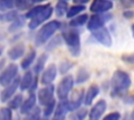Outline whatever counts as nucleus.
Returning <instances> with one entry per match:
<instances>
[{
    "mask_svg": "<svg viewBox=\"0 0 134 120\" xmlns=\"http://www.w3.org/2000/svg\"><path fill=\"white\" fill-rule=\"evenodd\" d=\"M53 8L50 4H44V5H37L31 7L25 15L26 19H29L28 27L29 29H36L38 26H40L43 22L47 21L51 15H52Z\"/></svg>",
    "mask_w": 134,
    "mask_h": 120,
    "instance_id": "f257e3e1",
    "label": "nucleus"
},
{
    "mask_svg": "<svg viewBox=\"0 0 134 120\" xmlns=\"http://www.w3.org/2000/svg\"><path fill=\"white\" fill-rule=\"evenodd\" d=\"M131 86L130 75L121 70H116L111 77V95L113 97L121 95Z\"/></svg>",
    "mask_w": 134,
    "mask_h": 120,
    "instance_id": "f03ea898",
    "label": "nucleus"
},
{
    "mask_svg": "<svg viewBox=\"0 0 134 120\" xmlns=\"http://www.w3.org/2000/svg\"><path fill=\"white\" fill-rule=\"evenodd\" d=\"M60 27H61V22H59L57 20H52V21L44 24L36 34L35 44L37 46H42L54 34V32L57 30L60 29Z\"/></svg>",
    "mask_w": 134,
    "mask_h": 120,
    "instance_id": "7ed1b4c3",
    "label": "nucleus"
},
{
    "mask_svg": "<svg viewBox=\"0 0 134 120\" xmlns=\"http://www.w3.org/2000/svg\"><path fill=\"white\" fill-rule=\"evenodd\" d=\"M62 38L69 50V52L77 57L81 53V38L80 32L75 29H69L62 33Z\"/></svg>",
    "mask_w": 134,
    "mask_h": 120,
    "instance_id": "20e7f679",
    "label": "nucleus"
},
{
    "mask_svg": "<svg viewBox=\"0 0 134 120\" xmlns=\"http://www.w3.org/2000/svg\"><path fill=\"white\" fill-rule=\"evenodd\" d=\"M74 85V79L72 77V75H66L65 77H63L61 79V81L59 82L58 87H57V96L60 100H64L67 99L72 88Z\"/></svg>",
    "mask_w": 134,
    "mask_h": 120,
    "instance_id": "39448f33",
    "label": "nucleus"
},
{
    "mask_svg": "<svg viewBox=\"0 0 134 120\" xmlns=\"http://www.w3.org/2000/svg\"><path fill=\"white\" fill-rule=\"evenodd\" d=\"M37 98L39 101V104L42 106H46L48 104H50L51 102L55 101L54 98V87L53 85H47L43 88H41L38 91L37 94Z\"/></svg>",
    "mask_w": 134,
    "mask_h": 120,
    "instance_id": "423d86ee",
    "label": "nucleus"
},
{
    "mask_svg": "<svg viewBox=\"0 0 134 120\" xmlns=\"http://www.w3.org/2000/svg\"><path fill=\"white\" fill-rule=\"evenodd\" d=\"M18 77V66L16 64L7 65L0 73V86L6 87Z\"/></svg>",
    "mask_w": 134,
    "mask_h": 120,
    "instance_id": "0eeeda50",
    "label": "nucleus"
},
{
    "mask_svg": "<svg viewBox=\"0 0 134 120\" xmlns=\"http://www.w3.org/2000/svg\"><path fill=\"white\" fill-rule=\"evenodd\" d=\"M112 19V15L111 14H106V13H102V14H94L90 17V19L88 20L87 23V28L90 31H94L96 29H99L102 27H104L105 23L108 22L109 20Z\"/></svg>",
    "mask_w": 134,
    "mask_h": 120,
    "instance_id": "6e6552de",
    "label": "nucleus"
},
{
    "mask_svg": "<svg viewBox=\"0 0 134 120\" xmlns=\"http://www.w3.org/2000/svg\"><path fill=\"white\" fill-rule=\"evenodd\" d=\"M92 35L102 45H104L106 47H111V45H112V38H111V34H110L109 30L105 26L99 28V29H96V30L92 31Z\"/></svg>",
    "mask_w": 134,
    "mask_h": 120,
    "instance_id": "1a4fd4ad",
    "label": "nucleus"
},
{
    "mask_svg": "<svg viewBox=\"0 0 134 120\" xmlns=\"http://www.w3.org/2000/svg\"><path fill=\"white\" fill-rule=\"evenodd\" d=\"M84 98H85V93L83 89H79L72 92V94L70 95L68 102H69V106H70V112H73L77 109L81 107L82 103L84 102Z\"/></svg>",
    "mask_w": 134,
    "mask_h": 120,
    "instance_id": "9d476101",
    "label": "nucleus"
},
{
    "mask_svg": "<svg viewBox=\"0 0 134 120\" xmlns=\"http://www.w3.org/2000/svg\"><path fill=\"white\" fill-rule=\"evenodd\" d=\"M19 87H20V77H17L12 83L4 87V90L1 92V95H0L1 102H7L16 94V91Z\"/></svg>",
    "mask_w": 134,
    "mask_h": 120,
    "instance_id": "9b49d317",
    "label": "nucleus"
},
{
    "mask_svg": "<svg viewBox=\"0 0 134 120\" xmlns=\"http://www.w3.org/2000/svg\"><path fill=\"white\" fill-rule=\"evenodd\" d=\"M68 112H70L68 99L60 100V102L58 103V105L55 106V110L53 112L52 120H65Z\"/></svg>",
    "mask_w": 134,
    "mask_h": 120,
    "instance_id": "f8f14e48",
    "label": "nucleus"
},
{
    "mask_svg": "<svg viewBox=\"0 0 134 120\" xmlns=\"http://www.w3.org/2000/svg\"><path fill=\"white\" fill-rule=\"evenodd\" d=\"M113 8V3L111 0H93L90 5V10L94 14L107 13Z\"/></svg>",
    "mask_w": 134,
    "mask_h": 120,
    "instance_id": "ddd939ff",
    "label": "nucleus"
},
{
    "mask_svg": "<svg viewBox=\"0 0 134 120\" xmlns=\"http://www.w3.org/2000/svg\"><path fill=\"white\" fill-rule=\"evenodd\" d=\"M57 73H58V69H57V66L54 64H50L42 73V76H41V79H40V82L44 86H47V85H51L52 81L55 79L57 77Z\"/></svg>",
    "mask_w": 134,
    "mask_h": 120,
    "instance_id": "4468645a",
    "label": "nucleus"
},
{
    "mask_svg": "<svg viewBox=\"0 0 134 120\" xmlns=\"http://www.w3.org/2000/svg\"><path fill=\"white\" fill-rule=\"evenodd\" d=\"M106 110H107V102H106V100L100 99L91 107V110L89 112V118L94 119V120H98L104 115Z\"/></svg>",
    "mask_w": 134,
    "mask_h": 120,
    "instance_id": "2eb2a0df",
    "label": "nucleus"
},
{
    "mask_svg": "<svg viewBox=\"0 0 134 120\" xmlns=\"http://www.w3.org/2000/svg\"><path fill=\"white\" fill-rule=\"evenodd\" d=\"M37 95L35 94V92H30L28 97L23 101V103L20 106V113L22 115H26L27 113H29L35 106H36V102H37Z\"/></svg>",
    "mask_w": 134,
    "mask_h": 120,
    "instance_id": "dca6fc26",
    "label": "nucleus"
},
{
    "mask_svg": "<svg viewBox=\"0 0 134 120\" xmlns=\"http://www.w3.org/2000/svg\"><path fill=\"white\" fill-rule=\"evenodd\" d=\"M24 52H25V46L23 43H19L17 45H15L14 47H12L8 52H7V55L8 57L12 59V61H16L18 58H20L21 56L24 55Z\"/></svg>",
    "mask_w": 134,
    "mask_h": 120,
    "instance_id": "f3484780",
    "label": "nucleus"
},
{
    "mask_svg": "<svg viewBox=\"0 0 134 120\" xmlns=\"http://www.w3.org/2000/svg\"><path fill=\"white\" fill-rule=\"evenodd\" d=\"M35 80V77L32 75V72L31 71H26L23 76L20 78V90L21 91H26V90H29V88L31 87L32 82Z\"/></svg>",
    "mask_w": 134,
    "mask_h": 120,
    "instance_id": "a211bd4d",
    "label": "nucleus"
},
{
    "mask_svg": "<svg viewBox=\"0 0 134 120\" xmlns=\"http://www.w3.org/2000/svg\"><path fill=\"white\" fill-rule=\"evenodd\" d=\"M98 93H99V88H98V86H96V85H91V86L88 88L87 92L85 93L84 103H85L86 105L92 104V101H93L94 98L98 95Z\"/></svg>",
    "mask_w": 134,
    "mask_h": 120,
    "instance_id": "6ab92c4d",
    "label": "nucleus"
},
{
    "mask_svg": "<svg viewBox=\"0 0 134 120\" xmlns=\"http://www.w3.org/2000/svg\"><path fill=\"white\" fill-rule=\"evenodd\" d=\"M36 54H37L36 50H35V49H31V50L24 56V58H23L22 62H21V68H22L23 70L28 69V68L31 66V64L34 63V61H35V58H36Z\"/></svg>",
    "mask_w": 134,
    "mask_h": 120,
    "instance_id": "aec40b11",
    "label": "nucleus"
},
{
    "mask_svg": "<svg viewBox=\"0 0 134 120\" xmlns=\"http://www.w3.org/2000/svg\"><path fill=\"white\" fill-rule=\"evenodd\" d=\"M47 58H48L47 54H46V53H43V54H42V55L37 59L36 65L34 66V73H35V75H39V74L43 71V69H44V66H45V63H46Z\"/></svg>",
    "mask_w": 134,
    "mask_h": 120,
    "instance_id": "412c9836",
    "label": "nucleus"
},
{
    "mask_svg": "<svg viewBox=\"0 0 134 120\" xmlns=\"http://www.w3.org/2000/svg\"><path fill=\"white\" fill-rule=\"evenodd\" d=\"M88 21V15L87 14H83V15H79L75 16L74 18H72L69 22V26L71 27H79V26H83L85 23H87Z\"/></svg>",
    "mask_w": 134,
    "mask_h": 120,
    "instance_id": "4be33fe9",
    "label": "nucleus"
},
{
    "mask_svg": "<svg viewBox=\"0 0 134 120\" xmlns=\"http://www.w3.org/2000/svg\"><path fill=\"white\" fill-rule=\"evenodd\" d=\"M8 107L12 109V110H17V109H20L21 104L23 103V95L22 94H17V95H14L8 101Z\"/></svg>",
    "mask_w": 134,
    "mask_h": 120,
    "instance_id": "5701e85b",
    "label": "nucleus"
},
{
    "mask_svg": "<svg viewBox=\"0 0 134 120\" xmlns=\"http://www.w3.org/2000/svg\"><path fill=\"white\" fill-rule=\"evenodd\" d=\"M25 19H26L25 16H24V17L19 16V17H18L16 20H14L13 23L9 25V27H8V31H9V32H15V31L19 30L20 28H22V27L24 26Z\"/></svg>",
    "mask_w": 134,
    "mask_h": 120,
    "instance_id": "b1692460",
    "label": "nucleus"
},
{
    "mask_svg": "<svg viewBox=\"0 0 134 120\" xmlns=\"http://www.w3.org/2000/svg\"><path fill=\"white\" fill-rule=\"evenodd\" d=\"M54 11H55V15L58 17H63L64 15L67 14L68 11V4L65 0H60L57 5H55V8H54Z\"/></svg>",
    "mask_w": 134,
    "mask_h": 120,
    "instance_id": "393cba45",
    "label": "nucleus"
},
{
    "mask_svg": "<svg viewBox=\"0 0 134 120\" xmlns=\"http://www.w3.org/2000/svg\"><path fill=\"white\" fill-rule=\"evenodd\" d=\"M18 13L17 10H7L5 13L0 14V21L1 22H13L18 18Z\"/></svg>",
    "mask_w": 134,
    "mask_h": 120,
    "instance_id": "a878e982",
    "label": "nucleus"
},
{
    "mask_svg": "<svg viewBox=\"0 0 134 120\" xmlns=\"http://www.w3.org/2000/svg\"><path fill=\"white\" fill-rule=\"evenodd\" d=\"M18 0H0V11L12 10L14 7H17Z\"/></svg>",
    "mask_w": 134,
    "mask_h": 120,
    "instance_id": "bb28decb",
    "label": "nucleus"
},
{
    "mask_svg": "<svg viewBox=\"0 0 134 120\" xmlns=\"http://www.w3.org/2000/svg\"><path fill=\"white\" fill-rule=\"evenodd\" d=\"M90 77V73L85 69V68H81L79 71H77V74H76V77H75V83L80 85V83H83L85 81H87Z\"/></svg>",
    "mask_w": 134,
    "mask_h": 120,
    "instance_id": "cd10ccee",
    "label": "nucleus"
},
{
    "mask_svg": "<svg viewBox=\"0 0 134 120\" xmlns=\"http://www.w3.org/2000/svg\"><path fill=\"white\" fill-rule=\"evenodd\" d=\"M85 8H86V6H84L83 4H76V5H73V6H71V7L68 9L66 16H67V18H74L76 15L81 14L82 11H84Z\"/></svg>",
    "mask_w": 134,
    "mask_h": 120,
    "instance_id": "c85d7f7f",
    "label": "nucleus"
},
{
    "mask_svg": "<svg viewBox=\"0 0 134 120\" xmlns=\"http://www.w3.org/2000/svg\"><path fill=\"white\" fill-rule=\"evenodd\" d=\"M41 109L39 106H35L29 113L25 115L23 120H41Z\"/></svg>",
    "mask_w": 134,
    "mask_h": 120,
    "instance_id": "c756f323",
    "label": "nucleus"
},
{
    "mask_svg": "<svg viewBox=\"0 0 134 120\" xmlns=\"http://www.w3.org/2000/svg\"><path fill=\"white\" fill-rule=\"evenodd\" d=\"M74 113L72 115H70V120H84L86 118V116L88 115V112L87 110L84 107V109H77L75 111H73Z\"/></svg>",
    "mask_w": 134,
    "mask_h": 120,
    "instance_id": "7c9ffc66",
    "label": "nucleus"
},
{
    "mask_svg": "<svg viewBox=\"0 0 134 120\" xmlns=\"http://www.w3.org/2000/svg\"><path fill=\"white\" fill-rule=\"evenodd\" d=\"M72 67H73V63L72 62L67 61V59L62 61L60 63V65H59V72H60V74H66Z\"/></svg>",
    "mask_w": 134,
    "mask_h": 120,
    "instance_id": "2f4dec72",
    "label": "nucleus"
},
{
    "mask_svg": "<svg viewBox=\"0 0 134 120\" xmlns=\"http://www.w3.org/2000/svg\"><path fill=\"white\" fill-rule=\"evenodd\" d=\"M36 2V0H18L17 8L20 10H25L32 6V4Z\"/></svg>",
    "mask_w": 134,
    "mask_h": 120,
    "instance_id": "473e14b6",
    "label": "nucleus"
},
{
    "mask_svg": "<svg viewBox=\"0 0 134 120\" xmlns=\"http://www.w3.org/2000/svg\"><path fill=\"white\" fill-rule=\"evenodd\" d=\"M0 120H13L12 109H9V107H2L0 110Z\"/></svg>",
    "mask_w": 134,
    "mask_h": 120,
    "instance_id": "72a5a7b5",
    "label": "nucleus"
},
{
    "mask_svg": "<svg viewBox=\"0 0 134 120\" xmlns=\"http://www.w3.org/2000/svg\"><path fill=\"white\" fill-rule=\"evenodd\" d=\"M55 106H57V105H55V101H53V102H51L50 104L44 106V110H43V116L48 118L50 115L53 114V112H54V110H55Z\"/></svg>",
    "mask_w": 134,
    "mask_h": 120,
    "instance_id": "f704fd0d",
    "label": "nucleus"
},
{
    "mask_svg": "<svg viewBox=\"0 0 134 120\" xmlns=\"http://www.w3.org/2000/svg\"><path fill=\"white\" fill-rule=\"evenodd\" d=\"M103 120H120V114L118 112H113L108 115H106Z\"/></svg>",
    "mask_w": 134,
    "mask_h": 120,
    "instance_id": "c9c22d12",
    "label": "nucleus"
},
{
    "mask_svg": "<svg viewBox=\"0 0 134 120\" xmlns=\"http://www.w3.org/2000/svg\"><path fill=\"white\" fill-rule=\"evenodd\" d=\"M61 39H62V37H55L54 39H52V40H50V44L48 45V49H53L55 46H58V45H60L61 44Z\"/></svg>",
    "mask_w": 134,
    "mask_h": 120,
    "instance_id": "e433bc0d",
    "label": "nucleus"
},
{
    "mask_svg": "<svg viewBox=\"0 0 134 120\" xmlns=\"http://www.w3.org/2000/svg\"><path fill=\"white\" fill-rule=\"evenodd\" d=\"M121 58H122L124 62H127V63H130V64H134V54H131V55H124Z\"/></svg>",
    "mask_w": 134,
    "mask_h": 120,
    "instance_id": "4c0bfd02",
    "label": "nucleus"
},
{
    "mask_svg": "<svg viewBox=\"0 0 134 120\" xmlns=\"http://www.w3.org/2000/svg\"><path fill=\"white\" fill-rule=\"evenodd\" d=\"M90 0H73V2L75 3V4H86L87 2H89Z\"/></svg>",
    "mask_w": 134,
    "mask_h": 120,
    "instance_id": "58836bf2",
    "label": "nucleus"
},
{
    "mask_svg": "<svg viewBox=\"0 0 134 120\" xmlns=\"http://www.w3.org/2000/svg\"><path fill=\"white\" fill-rule=\"evenodd\" d=\"M131 30H132V34H133V38H134V24H132V26H131Z\"/></svg>",
    "mask_w": 134,
    "mask_h": 120,
    "instance_id": "ea45409f",
    "label": "nucleus"
},
{
    "mask_svg": "<svg viewBox=\"0 0 134 120\" xmlns=\"http://www.w3.org/2000/svg\"><path fill=\"white\" fill-rule=\"evenodd\" d=\"M131 118H132V120H134V111L132 112V115H131Z\"/></svg>",
    "mask_w": 134,
    "mask_h": 120,
    "instance_id": "a19ab883",
    "label": "nucleus"
},
{
    "mask_svg": "<svg viewBox=\"0 0 134 120\" xmlns=\"http://www.w3.org/2000/svg\"><path fill=\"white\" fill-rule=\"evenodd\" d=\"M43 1H46V0H36V2H43Z\"/></svg>",
    "mask_w": 134,
    "mask_h": 120,
    "instance_id": "79ce46f5",
    "label": "nucleus"
},
{
    "mask_svg": "<svg viewBox=\"0 0 134 120\" xmlns=\"http://www.w3.org/2000/svg\"><path fill=\"white\" fill-rule=\"evenodd\" d=\"M41 120H48L47 117H44V118H41Z\"/></svg>",
    "mask_w": 134,
    "mask_h": 120,
    "instance_id": "37998d69",
    "label": "nucleus"
},
{
    "mask_svg": "<svg viewBox=\"0 0 134 120\" xmlns=\"http://www.w3.org/2000/svg\"><path fill=\"white\" fill-rule=\"evenodd\" d=\"M90 120H94V119H90Z\"/></svg>",
    "mask_w": 134,
    "mask_h": 120,
    "instance_id": "c03bdc74",
    "label": "nucleus"
},
{
    "mask_svg": "<svg viewBox=\"0 0 134 120\" xmlns=\"http://www.w3.org/2000/svg\"><path fill=\"white\" fill-rule=\"evenodd\" d=\"M0 55H1V51H0Z\"/></svg>",
    "mask_w": 134,
    "mask_h": 120,
    "instance_id": "a18cd8bd",
    "label": "nucleus"
},
{
    "mask_svg": "<svg viewBox=\"0 0 134 120\" xmlns=\"http://www.w3.org/2000/svg\"><path fill=\"white\" fill-rule=\"evenodd\" d=\"M65 1H66V0H65Z\"/></svg>",
    "mask_w": 134,
    "mask_h": 120,
    "instance_id": "49530a36",
    "label": "nucleus"
}]
</instances>
